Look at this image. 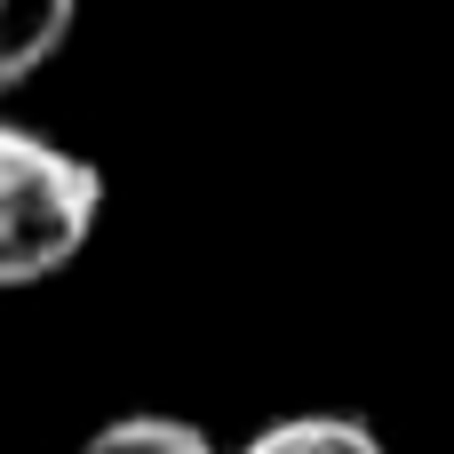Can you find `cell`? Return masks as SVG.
Returning <instances> with one entry per match:
<instances>
[{"label": "cell", "mask_w": 454, "mask_h": 454, "mask_svg": "<svg viewBox=\"0 0 454 454\" xmlns=\"http://www.w3.org/2000/svg\"><path fill=\"white\" fill-rule=\"evenodd\" d=\"M104 223L96 160L0 120V287L56 279Z\"/></svg>", "instance_id": "1"}, {"label": "cell", "mask_w": 454, "mask_h": 454, "mask_svg": "<svg viewBox=\"0 0 454 454\" xmlns=\"http://www.w3.org/2000/svg\"><path fill=\"white\" fill-rule=\"evenodd\" d=\"M80 0H0V96L48 72V56L72 40Z\"/></svg>", "instance_id": "2"}, {"label": "cell", "mask_w": 454, "mask_h": 454, "mask_svg": "<svg viewBox=\"0 0 454 454\" xmlns=\"http://www.w3.org/2000/svg\"><path fill=\"white\" fill-rule=\"evenodd\" d=\"M239 454H391L359 415H287L271 431H255Z\"/></svg>", "instance_id": "3"}, {"label": "cell", "mask_w": 454, "mask_h": 454, "mask_svg": "<svg viewBox=\"0 0 454 454\" xmlns=\"http://www.w3.org/2000/svg\"><path fill=\"white\" fill-rule=\"evenodd\" d=\"M80 454H223V447L184 415H112L104 431H88Z\"/></svg>", "instance_id": "4"}]
</instances>
